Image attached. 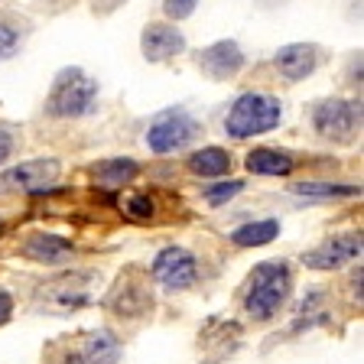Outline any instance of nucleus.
<instances>
[{
    "instance_id": "nucleus-1",
    "label": "nucleus",
    "mask_w": 364,
    "mask_h": 364,
    "mask_svg": "<svg viewBox=\"0 0 364 364\" xmlns=\"http://www.w3.org/2000/svg\"><path fill=\"white\" fill-rule=\"evenodd\" d=\"M289 293H293V273L283 260L257 264L244 287V312L254 322H270L287 306Z\"/></svg>"
},
{
    "instance_id": "nucleus-2",
    "label": "nucleus",
    "mask_w": 364,
    "mask_h": 364,
    "mask_svg": "<svg viewBox=\"0 0 364 364\" xmlns=\"http://www.w3.org/2000/svg\"><path fill=\"white\" fill-rule=\"evenodd\" d=\"M283 121V105L273 95H260V91H247L231 105L225 117V130L235 140H247V136L267 134V130L280 127Z\"/></svg>"
},
{
    "instance_id": "nucleus-3",
    "label": "nucleus",
    "mask_w": 364,
    "mask_h": 364,
    "mask_svg": "<svg viewBox=\"0 0 364 364\" xmlns=\"http://www.w3.org/2000/svg\"><path fill=\"white\" fill-rule=\"evenodd\" d=\"M98 105V82L82 68H62L46 98V111L53 117H85Z\"/></svg>"
},
{
    "instance_id": "nucleus-4",
    "label": "nucleus",
    "mask_w": 364,
    "mask_h": 364,
    "mask_svg": "<svg viewBox=\"0 0 364 364\" xmlns=\"http://www.w3.org/2000/svg\"><path fill=\"white\" fill-rule=\"evenodd\" d=\"M198 134H202V127H198V121L189 111L166 107V111H159L150 121V127H146V146H150L153 153H159V156H166V153L186 150Z\"/></svg>"
},
{
    "instance_id": "nucleus-5",
    "label": "nucleus",
    "mask_w": 364,
    "mask_h": 364,
    "mask_svg": "<svg viewBox=\"0 0 364 364\" xmlns=\"http://www.w3.org/2000/svg\"><path fill=\"white\" fill-rule=\"evenodd\" d=\"M312 127L318 136L335 140V144H351L361 130V105L345 98H326L312 111Z\"/></svg>"
},
{
    "instance_id": "nucleus-6",
    "label": "nucleus",
    "mask_w": 364,
    "mask_h": 364,
    "mask_svg": "<svg viewBox=\"0 0 364 364\" xmlns=\"http://www.w3.org/2000/svg\"><path fill=\"white\" fill-rule=\"evenodd\" d=\"M91 283H95V273H85V270H75V273H62L55 280L43 283L39 289V303L49 306L55 312H72L78 306H88L91 303Z\"/></svg>"
},
{
    "instance_id": "nucleus-7",
    "label": "nucleus",
    "mask_w": 364,
    "mask_h": 364,
    "mask_svg": "<svg viewBox=\"0 0 364 364\" xmlns=\"http://www.w3.org/2000/svg\"><path fill=\"white\" fill-rule=\"evenodd\" d=\"M59 173H62L59 159H30V163H20V166L0 173V196H10V192H23V196L46 192L59 182Z\"/></svg>"
},
{
    "instance_id": "nucleus-8",
    "label": "nucleus",
    "mask_w": 364,
    "mask_h": 364,
    "mask_svg": "<svg viewBox=\"0 0 364 364\" xmlns=\"http://www.w3.org/2000/svg\"><path fill=\"white\" fill-rule=\"evenodd\" d=\"M153 280L166 289H189L198 280V264L186 247H163L153 257Z\"/></svg>"
},
{
    "instance_id": "nucleus-9",
    "label": "nucleus",
    "mask_w": 364,
    "mask_h": 364,
    "mask_svg": "<svg viewBox=\"0 0 364 364\" xmlns=\"http://www.w3.org/2000/svg\"><path fill=\"white\" fill-rule=\"evenodd\" d=\"M358 257H361V235L348 231V235H335L328 241H322L318 247H312L303 257V264L312 267V270H338V267L351 264Z\"/></svg>"
},
{
    "instance_id": "nucleus-10",
    "label": "nucleus",
    "mask_w": 364,
    "mask_h": 364,
    "mask_svg": "<svg viewBox=\"0 0 364 364\" xmlns=\"http://www.w3.org/2000/svg\"><path fill=\"white\" fill-rule=\"evenodd\" d=\"M198 68H202L208 78L215 82H225V78H235L244 68V53L235 39H221V43L208 46L198 53Z\"/></svg>"
},
{
    "instance_id": "nucleus-11",
    "label": "nucleus",
    "mask_w": 364,
    "mask_h": 364,
    "mask_svg": "<svg viewBox=\"0 0 364 364\" xmlns=\"http://www.w3.org/2000/svg\"><path fill=\"white\" fill-rule=\"evenodd\" d=\"M273 65H277V72L287 82H303V78H309L318 68V49L309 43H289L277 53Z\"/></svg>"
},
{
    "instance_id": "nucleus-12",
    "label": "nucleus",
    "mask_w": 364,
    "mask_h": 364,
    "mask_svg": "<svg viewBox=\"0 0 364 364\" xmlns=\"http://www.w3.org/2000/svg\"><path fill=\"white\" fill-rule=\"evenodd\" d=\"M140 49L150 62H166L173 55L186 53V36L169 23H150L144 30V39H140Z\"/></svg>"
},
{
    "instance_id": "nucleus-13",
    "label": "nucleus",
    "mask_w": 364,
    "mask_h": 364,
    "mask_svg": "<svg viewBox=\"0 0 364 364\" xmlns=\"http://www.w3.org/2000/svg\"><path fill=\"white\" fill-rule=\"evenodd\" d=\"M20 254L33 264H46V267H55V264H65V260L75 257V247L72 241L59 235H30L26 244L20 247Z\"/></svg>"
},
{
    "instance_id": "nucleus-14",
    "label": "nucleus",
    "mask_w": 364,
    "mask_h": 364,
    "mask_svg": "<svg viewBox=\"0 0 364 364\" xmlns=\"http://www.w3.org/2000/svg\"><path fill=\"white\" fill-rule=\"evenodd\" d=\"M107 306L124 318H140L153 312V293L144 283H121V287L107 296Z\"/></svg>"
},
{
    "instance_id": "nucleus-15",
    "label": "nucleus",
    "mask_w": 364,
    "mask_h": 364,
    "mask_svg": "<svg viewBox=\"0 0 364 364\" xmlns=\"http://www.w3.org/2000/svg\"><path fill=\"white\" fill-rule=\"evenodd\" d=\"M244 166L254 176H289L296 169V159L283 150H270V146H257V150L247 153V163Z\"/></svg>"
},
{
    "instance_id": "nucleus-16",
    "label": "nucleus",
    "mask_w": 364,
    "mask_h": 364,
    "mask_svg": "<svg viewBox=\"0 0 364 364\" xmlns=\"http://www.w3.org/2000/svg\"><path fill=\"white\" fill-rule=\"evenodd\" d=\"M121 338L114 332H107V328H98V332H91L88 338H85V361L88 364H121Z\"/></svg>"
},
{
    "instance_id": "nucleus-17",
    "label": "nucleus",
    "mask_w": 364,
    "mask_h": 364,
    "mask_svg": "<svg viewBox=\"0 0 364 364\" xmlns=\"http://www.w3.org/2000/svg\"><path fill=\"white\" fill-rule=\"evenodd\" d=\"M189 169L202 179H218V176L231 173V153L221 150V146H205V150H196L189 156Z\"/></svg>"
},
{
    "instance_id": "nucleus-18",
    "label": "nucleus",
    "mask_w": 364,
    "mask_h": 364,
    "mask_svg": "<svg viewBox=\"0 0 364 364\" xmlns=\"http://www.w3.org/2000/svg\"><path fill=\"white\" fill-rule=\"evenodd\" d=\"M277 235H280V221L267 218V221H250V225H241L235 235H231V241H235L237 247H264V244H270Z\"/></svg>"
},
{
    "instance_id": "nucleus-19",
    "label": "nucleus",
    "mask_w": 364,
    "mask_h": 364,
    "mask_svg": "<svg viewBox=\"0 0 364 364\" xmlns=\"http://www.w3.org/2000/svg\"><path fill=\"white\" fill-rule=\"evenodd\" d=\"M136 173H140V166H136L134 159H105V163L95 169V179H98V186H105V189H121Z\"/></svg>"
},
{
    "instance_id": "nucleus-20",
    "label": "nucleus",
    "mask_w": 364,
    "mask_h": 364,
    "mask_svg": "<svg viewBox=\"0 0 364 364\" xmlns=\"http://www.w3.org/2000/svg\"><path fill=\"white\" fill-rule=\"evenodd\" d=\"M296 196L306 198H345V196H358V186H335V182H299L293 186Z\"/></svg>"
},
{
    "instance_id": "nucleus-21",
    "label": "nucleus",
    "mask_w": 364,
    "mask_h": 364,
    "mask_svg": "<svg viewBox=\"0 0 364 364\" xmlns=\"http://www.w3.org/2000/svg\"><path fill=\"white\" fill-rule=\"evenodd\" d=\"M322 303H326V296L322 293H309L303 299V306H299V316H296V332H299V328H309V326H316V322H322Z\"/></svg>"
},
{
    "instance_id": "nucleus-22",
    "label": "nucleus",
    "mask_w": 364,
    "mask_h": 364,
    "mask_svg": "<svg viewBox=\"0 0 364 364\" xmlns=\"http://www.w3.org/2000/svg\"><path fill=\"white\" fill-rule=\"evenodd\" d=\"M241 189H244L241 179L218 182V186H212V189H205V202H208V205H225V202H231V198H235Z\"/></svg>"
},
{
    "instance_id": "nucleus-23",
    "label": "nucleus",
    "mask_w": 364,
    "mask_h": 364,
    "mask_svg": "<svg viewBox=\"0 0 364 364\" xmlns=\"http://www.w3.org/2000/svg\"><path fill=\"white\" fill-rule=\"evenodd\" d=\"M16 46H20V30L14 23L0 20V59H10L16 53Z\"/></svg>"
},
{
    "instance_id": "nucleus-24",
    "label": "nucleus",
    "mask_w": 364,
    "mask_h": 364,
    "mask_svg": "<svg viewBox=\"0 0 364 364\" xmlns=\"http://www.w3.org/2000/svg\"><path fill=\"white\" fill-rule=\"evenodd\" d=\"M124 208H127L130 218H153V212H156V205H153L150 196H130L124 202Z\"/></svg>"
},
{
    "instance_id": "nucleus-25",
    "label": "nucleus",
    "mask_w": 364,
    "mask_h": 364,
    "mask_svg": "<svg viewBox=\"0 0 364 364\" xmlns=\"http://www.w3.org/2000/svg\"><path fill=\"white\" fill-rule=\"evenodd\" d=\"M198 7V0H163V10H166L169 20H186L192 16Z\"/></svg>"
},
{
    "instance_id": "nucleus-26",
    "label": "nucleus",
    "mask_w": 364,
    "mask_h": 364,
    "mask_svg": "<svg viewBox=\"0 0 364 364\" xmlns=\"http://www.w3.org/2000/svg\"><path fill=\"white\" fill-rule=\"evenodd\" d=\"M10 153H14V134L7 127H0V163H7Z\"/></svg>"
},
{
    "instance_id": "nucleus-27",
    "label": "nucleus",
    "mask_w": 364,
    "mask_h": 364,
    "mask_svg": "<svg viewBox=\"0 0 364 364\" xmlns=\"http://www.w3.org/2000/svg\"><path fill=\"white\" fill-rule=\"evenodd\" d=\"M55 364H88L82 355H78L75 348H65V351H59V358H55Z\"/></svg>"
},
{
    "instance_id": "nucleus-28",
    "label": "nucleus",
    "mask_w": 364,
    "mask_h": 364,
    "mask_svg": "<svg viewBox=\"0 0 364 364\" xmlns=\"http://www.w3.org/2000/svg\"><path fill=\"white\" fill-rule=\"evenodd\" d=\"M10 312H14V299H10L7 293H0V326L10 318Z\"/></svg>"
},
{
    "instance_id": "nucleus-29",
    "label": "nucleus",
    "mask_w": 364,
    "mask_h": 364,
    "mask_svg": "<svg viewBox=\"0 0 364 364\" xmlns=\"http://www.w3.org/2000/svg\"><path fill=\"white\" fill-rule=\"evenodd\" d=\"M0 228H4V221H0Z\"/></svg>"
}]
</instances>
